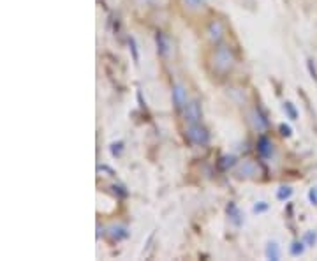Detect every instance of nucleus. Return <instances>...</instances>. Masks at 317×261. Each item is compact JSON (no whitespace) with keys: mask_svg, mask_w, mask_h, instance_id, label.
I'll list each match as a JSON object with an SVG mask.
<instances>
[{"mask_svg":"<svg viewBox=\"0 0 317 261\" xmlns=\"http://www.w3.org/2000/svg\"><path fill=\"white\" fill-rule=\"evenodd\" d=\"M234 66V57L231 51L229 46H219L213 53V67H215L219 73H227L231 67Z\"/></svg>","mask_w":317,"mask_h":261,"instance_id":"1","label":"nucleus"},{"mask_svg":"<svg viewBox=\"0 0 317 261\" xmlns=\"http://www.w3.org/2000/svg\"><path fill=\"white\" fill-rule=\"evenodd\" d=\"M187 136L188 139H191L194 145H206V143L210 141V132L206 131L205 126H201L199 122H194V124H188L187 127Z\"/></svg>","mask_w":317,"mask_h":261,"instance_id":"2","label":"nucleus"},{"mask_svg":"<svg viewBox=\"0 0 317 261\" xmlns=\"http://www.w3.org/2000/svg\"><path fill=\"white\" fill-rule=\"evenodd\" d=\"M183 117L187 124H194L201 120V108H199L198 101H188L187 106L183 108Z\"/></svg>","mask_w":317,"mask_h":261,"instance_id":"3","label":"nucleus"},{"mask_svg":"<svg viewBox=\"0 0 317 261\" xmlns=\"http://www.w3.org/2000/svg\"><path fill=\"white\" fill-rule=\"evenodd\" d=\"M173 102H174V106H176V110L183 112V108L188 102V95H187V90H185L183 85H174L173 87Z\"/></svg>","mask_w":317,"mask_h":261,"instance_id":"4","label":"nucleus"},{"mask_svg":"<svg viewBox=\"0 0 317 261\" xmlns=\"http://www.w3.org/2000/svg\"><path fill=\"white\" fill-rule=\"evenodd\" d=\"M206 34H208L210 41L219 42L224 35V23L220 20H212L208 25V28H206Z\"/></svg>","mask_w":317,"mask_h":261,"instance_id":"5","label":"nucleus"},{"mask_svg":"<svg viewBox=\"0 0 317 261\" xmlns=\"http://www.w3.org/2000/svg\"><path fill=\"white\" fill-rule=\"evenodd\" d=\"M273 143L270 138H266V136H261L258 141V152L261 153V157H265V159H270V157L273 155Z\"/></svg>","mask_w":317,"mask_h":261,"instance_id":"6","label":"nucleus"},{"mask_svg":"<svg viewBox=\"0 0 317 261\" xmlns=\"http://www.w3.org/2000/svg\"><path fill=\"white\" fill-rule=\"evenodd\" d=\"M258 173H259L258 164L252 163V161H247V163H243L240 168H238V177L250 178V177H256V175H258Z\"/></svg>","mask_w":317,"mask_h":261,"instance_id":"7","label":"nucleus"},{"mask_svg":"<svg viewBox=\"0 0 317 261\" xmlns=\"http://www.w3.org/2000/svg\"><path fill=\"white\" fill-rule=\"evenodd\" d=\"M250 117H252V124H254V127H256L258 131H266V129H268V126H270V124H268V119H266V117L263 115L261 110L256 108L254 112H252V115H250Z\"/></svg>","mask_w":317,"mask_h":261,"instance_id":"8","label":"nucleus"},{"mask_svg":"<svg viewBox=\"0 0 317 261\" xmlns=\"http://www.w3.org/2000/svg\"><path fill=\"white\" fill-rule=\"evenodd\" d=\"M155 41H157V51L160 57H167L169 55V49H171V42L169 39L166 37V35L162 34V32H159L157 35H155Z\"/></svg>","mask_w":317,"mask_h":261,"instance_id":"9","label":"nucleus"},{"mask_svg":"<svg viewBox=\"0 0 317 261\" xmlns=\"http://www.w3.org/2000/svg\"><path fill=\"white\" fill-rule=\"evenodd\" d=\"M227 216H229L231 223H233L234 226L240 228L241 224H243V216H241L240 208H238L234 203H229V205H227Z\"/></svg>","mask_w":317,"mask_h":261,"instance_id":"10","label":"nucleus"},{"mask_svg":"<svg viewBox=\"0 0 317 261\" xmlns=\"http://www.w3.org/2000/svg\"><path fill=\"white\" fill-rule=\"evenodd\" d=\"M266 258L272 259V261H279L280 259V247L277 242H270L268 245H266V251H265Z\"/></svg>","mask_w":317,"mask_h":261,"instance_id":"11","label":"nucleus"},{"mask_svg":"<svg viewBox=\"0 0 317 261\" xmlns=\"http://www.w3.org/2000/svg\"><path fill=\"white\" fill-rule=\"evenodd\" d=\"M305 247H307V244H305V240H294L293 244H291V247H289V252H291V256H301L305 252Z\"/></svg>","mask_w":317,"mask_h":261,"instance_id":"12","label":"nucleus"},{"mask_svg":"<svg viewBox=\"0 0 317 261\" xmlns=\"http://www.w3.org/2000/svg\"><path fill=\"white\" fill-rule=\"evenodd\" d=\"M109 235H111L113 240L118 242L127 237V228L125 226H111L109 228Z\"/></svg>","mask_w":317,"mask_h":261,"instance_id":"13","label":"nucleus"},{"mask_svg":"<svg viewBox=\"0 0 317 261\" xmlns=\"http://www.w3.org/2000/svg\"><path fill=\"white\" fill-rule=\"evenodd\" d=\"M284 112L287 113V117H289L291 120H296L298 119V112H296V108H294L293 102H289V101L284 102Z\"/></svg>","mask_w":317,"mask_h":261,"instance_id":"14","label":"nucleus"},{"mask_svg":"<svg viewBox=\"0 0 317 261\" xmlns=\"http://www.w3.org/2000/svg\"><path fill=\"white\" fill-rule=\"evenodd\" d=\"M291 196H293V189L291 187H280L279 191H277V199H280V201H286Z\"/></svg>","mask_w":317,"mask_h":261,"instance_id":"15","label":"nucleus"},{"mask_svg":"<svg viewBox=\"0 0 317 261\" xmlns=\"http://www.w3.org/2000/svg\"><path fill=\"white\" fill-rule=\"evenodd\" d=\"M303 240H305V244H307V247H314L317 244V231H307Z\"/></svg>","mask_w":317,"mask_h":261,"instance_id":"16","label":"nucleus"},{"mask_svg":"<svg viewBox=\"0 0 317 261\" xmlns=\"http://www.w3.org/2000/svg\"><path fill=\"white\" fill-rule=\"evenodd\" d=\"M129 46H131V53H133V60L136 64H140V53H138V46L134 37H129Z\"/></svg>","mask_w":317,"mask_h":261,"instance_id":"17","label":"nucleus"},{"mask_svg":"<svg viewBox=\"0 0 317 261\" xmlns=\"http://www.w3.org/2000/svg\"><path fill=\"white\" fill-rule=\"evenodd\" d=\"M268 210H270V205L266 201H259V203H256L254 205L256 214H265V212H268Z\"/></svg>","mask_w":317,"mask_h":261,"instance_id":"18","label":"nucleus"},{"mask_svg":"<svg viewBox=\"0 0 317 261\" xmlns=\"http://www.w3.org/2000/svg\"><path fill=\"white\" fill-rule=\"evenodd\" d=\"M308 201L317 206V187H312L310 191H308Z\"/></svg>","mask_w":317,"mask_h":261,"instance_id":"19","label":"nucleus"},{"mask_svg":"<svg viewBox=\"0 0 317 261\" xmlns=\"http://www.w3.org/2000/svg\"><path fill=\"white\" fill-rule=\"evenodd\" d=\"M307 66H308V71H310L312 78H314V80L317 81V69H315L314 62H312V60H308V62H307Z\"/></svg>","mask_w":317,"mask_h":261,"instance_id":"20","label":"nucleus"},{"mask_svg":"<svg viewBox=\"0 0 317 261\" xmlns=\"http://www.w3.org/2000/svg\"><path fill=\"white\" fill-rule=\"evenodd\" d=\"M280 134H282V136H291V134H293V131H291L289 126L282 124V126H280Z\"/></svg>","mask_w":317,"mask_h":261,"instance_id":"21","label":"nucleus"},{"mask_svg":"<svg viewBox=\"0 0 317 261\" xmlns=\"http://www.w3.org/2000/svg\"><path fill=\"white\" fill-rule=\"evenodd\" d=\"M185 4H187L188 7H192V9H196V7H199L201 6V2L203 0H183Z\"/></svg>","mask_w":317,"mask_h":261,"instance_id":"22","label":"nucleus"}]
</instances>
